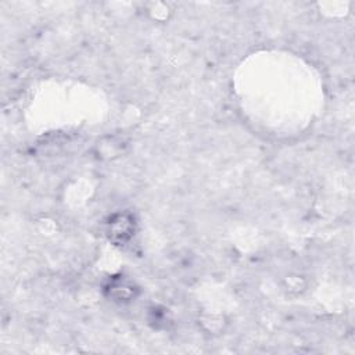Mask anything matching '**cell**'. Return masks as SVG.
Masks as SVG:
<instances>
[{"label":"cell","mask_w":355,"mask_h":355,"mask_svg":"<svg viewBox=\"0 0 355 355\" xmlns=\"http://www.w3.org/2000/svg\"><path fill=\"white\" fill-rule=\"evenodd\" d=\"M135 220L128 214H116L108 222L110 239L118 244L125 243L133 234Z\"/></svg>","instance_id":"6da1fadb"}]
</instances>
